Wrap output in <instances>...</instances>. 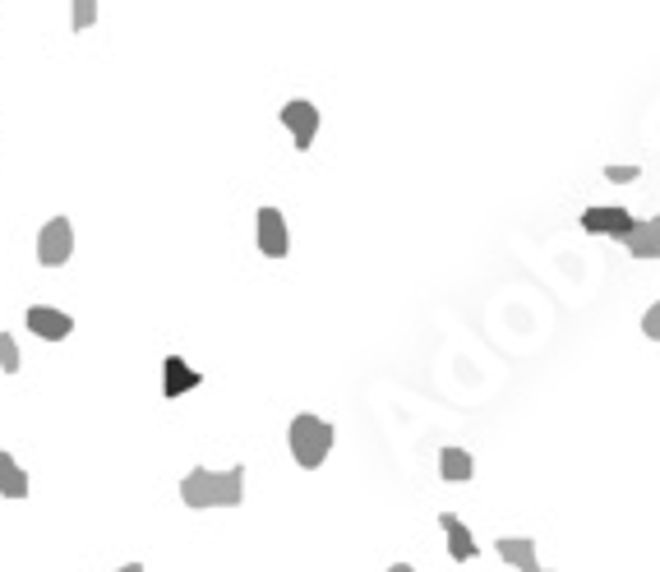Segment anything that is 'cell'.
Wrapping results in <instances>:
<instances>
[{
	"mask_svg": "<svg viewBox=\"0 0 660 572\" xmlns=\"http://www.w3.org/2000/svg\"><path fill=\"white\" fill-rule=\"evenodd\" d=\"M199 383H204V374L194 370L190 360H180V356L162 360V393L167 397H185V393H194Z\"/></svg>",
	"mask_w": 660,
	"mask_h": 572,
	"instance_id": "cell-8",
	"label": "cell"
},
{
	"mask_svg": "<svg viewBox=\"0 0 660 572\" xmlns=\"http://www.w3.org/2000/svg\"><path fill=\"white\" fill-rule=\"evenodd\" d=\"M245 499V466H227V471H208V466H190V476L180 480V503L204 513V508H240Z\"/></svg>",
	"mask_w": 660,
	"mask_h": 572,
	"instance_id": "cell-1",
	"label": "cell"
},
{
	"mask_svg": "<svg viewBox=\"0 0 660 572\" xmlns=\"http://www.w3.org/2000/svg\"><path fill=\"white\" fill-rule=\"evenodd\" d=\"M116 572H144V563H125V568H116Z\"/></svg>",
	"mask_w": 660,
	"mask_h": 572,
	"instance_id": "cell-18",
	"label": "cell"
},
{
	"mask_svg": "<svg viewBox=\"0 0 660 572\" xmlns=\"http://www.w3.org/2000/svg\"><path fill=\"white\" fill-rule=\"evenodd\" d=\"M540 572H550V568H540Z\"/></svg>",
	"mask_w": 660,
	"mask_h": 572,
	"instance_id": "cell-20",
	"label": "cell"
},
{
	"mask_svg": "<svg viewBox=\"0 0 660 572\" xmlns=\"http://www.w3.org/2000/svg\"><path fill=\"white\" fill-rule=\"evenodd\" d=\"M28 333H37L42 342H65V337L74 333V319L65 310H51V305H33V310L24 314Z\"/></svg>",
	"mask_w": 660,
	"mask_h": 572,
	"instance_id": "cell-7",
	"label": "cell"
},
{
	"mask_svg": "<svg viewBox=\"0 0 660 572\" xmlns=\"http://www.w3.org/2000/svg\"><path fill=\"white\" fill-rule=\"evenodd\" d=\"M97 24V0H74V14H70V28L84 33V28Z\"/></svg>",
	"mask_w": 660,
	"mask_h": 572,
	"instance_id": "cell-15",
	"label": "cell"
},
{
	"mask_svg": "<svg viewBox=\"0 0 660 572\" xmlns=\"http://www.w3.org/2000/svg\"><path fill=\"white\" fill-rule=\"evenodd\" d=\"M333 425L319 416H296L287 429V443H291V457H296V466H305V471H319V466L328 462V453H333Z\"/></svg>",
	"mask_w": 660,
	"mask_h": 572,
	"instance_id": "cell-2",
	"label": "cell"
},
{
	"mask_svg": "<svg viewBox=\"0 0 660 572\" xmlns=\"http://www.w3.org/2000/svg\"><path fill=\"white\" fill-rule=\"evenodd\" d=\"M633 227H637V217L628 208H582V231H591V236L628 240Z\"/></svg>",
	"mask_w": 660,
	"mask_h": 572,
	"instance_id": "cell-4",
	"label": "cell"
},
{
	"mask_svg": "<svg viewBox=\"0 0 660 572\" xmlns=\"http://www.w3.org/2000/svg\"><path fill=\"white\" fill-rule=\"evenodd\" d=\"M439 522H444V536H448V559H453V563H471V559H476V540H471V531L462 526V517L444 513Z\"/></svg>",
	"mask_w": 660,
	"mask_h": 572,
	"instance_id": "cell-11",
	"label": "cell"
},
{
	"mask_svg": "<svg viewBox=\"0 0 660 572\" xmlns=\"http://www.w3.org/2000/svg\"><path fill=\"white\" fill-rule=\"evenodd\" d=\"M439 476H444L448 485H467V480L476 476V462H471L467 448H444V453H439Z\"/></svg>",
	"mask_w": 660,
	"mask_h": 572,
	"instance_id": "cell-12",
	"label": "cell"
},
{
	"mask_svg": "<svg viewBox=\"0 0 660 572\" xmlns=\"http://www.w3.org/2000/svg\"><path fill=\"white\" fill-rule=\"evenodd\" d=\"M633 259H660V217H637L628 240H619Z\"/></svg>",
	"mask_w": 660,
	"mask_h": 572,
	"instance_id": "cell-9",
	"label": "cell"
},
{
	"mask_svg": "<svg viewBox=\"0 0 660 572\" xmlns=\"http://www.w3.org/2000/svg\"><path fill=\"white\" fill-rule=\"evenodd\" d=\"M0 370H5V374H19V370H24V360H19V342H14V333H0Z\"/></svg>",
	"mask_w": 660,
	"mask_h": 572,
	"instance_id": "cell-14",
	"label": "cell"
},
{
	"mask_svg": "<svg viewBox=\"0 0 660 572\" xmlns=\"http://www.w3.org/2000/svg\"><path fill=\"white\" fill-rule=\"evenodd\" d=\"M259 250H264L268 259H287L291 231H287V217H282V208H259Z\"/></svg>",
	"mask_w": 660,
	"mask_h": 572,
	"instance_id": "cell-6",
	"label": "cell"
},
{
	"mask_svg": "<svg viewBox=\"0 0 660 572\" xmlns=\"http://www.w3.org/2000/svg\"><path fill=\"white\" fill-rule=\"evenodd\" d=\"M642 337H647V342H660V300L642 314Z\"/></svg>",
	"mask_w": 660,
	"mask_h": 572,
	"instance_id": "cell-16",
	"label": "cell"
},
{
	"mask_svg": "<svg viewBox=\"0 0 660 572\" xmlns=\"http://www.w3.org/2000/svg\"><path fill=\"white\" fill-rule=\"evenodd\" d=\"M70 254H74L70 217H51L47 227H42V236H37V263H42V268H65Z\"/></svg>",
	"mask_w": 660,
	"mask_h": 572,
	"instance_id": "cell-3",
	"label": "cell"
},
{
	"mask_svg": "<svg viewBox=\"0 0 660 572\" xmlns=\"http://www.w3.org/2000/svg\"><path fill=\"white\" fill-rule=\"evenodd\" d=\"M0 494L5 499H28V471L10 453H0Z\"/></svg>",
	"mask_w": 660,
	"mask_h": 572,
	"instance_id": "cell-13",
	"label": "cell"
},
{
	"mask_svg": "<svg viewBox=\"0 0 660 572\" xmlns=\"http://www.w3.org/2000/svg\"><path fill=\"white\" fill-rule=\"evenodd\" d=\"M388 572H416V568H411V563H393V568H388Z\"/></svg>",
	"mask_w": 660,
	"mask_h": 572,
	"instance_id": "cell-19",
	"label": "cell"
},
{
	"mask_svg": "<svg viewBox=\"0 0 660 572\" xmlns=\"http://www.w3.org/2000/svg\"><path fill=\"white\" fill-rule=\"evenodd\" d=\"M642 167H605V180H637Z\"/></svg>",
	"mask_w": 660,
	"mask_h": 572,
	"instance_id": "cell-17",
	"label": "cell"
},
{
	"mask_svg": "<svg viewBox=\"0 0 660 572\" xmlns=\"http://www.w3.org/2000/svg\"><path fill=\"white\" fill-rule=\"evenodd\" d=\"M282 116V125L291 130V139H296V148L305 153L314 143V134H319V107L314 102H305V97H296V102H287V107L277 111Z\"/></svg>",
	"mask_w": 660,
	"mask_h": 572,
	"instance_id": "cell-5",
	"label": "cell"
},
{
	"mask_svg": "<svg viewBox=\"0 0 660 572\" xmlns=\"http://www.w3.org/2000/svg\"><path fill=\"white\" fill-rule=\"evenodd\" d=\"M494 554L504 563H513L517 572H540V559H536V540L531 536H499Z\"/></svg>",
	"mask_w": 660,
	"mask_h": 572,
	"instance_id": "cell-10",
	"label": "cell"
}]
</instances>
